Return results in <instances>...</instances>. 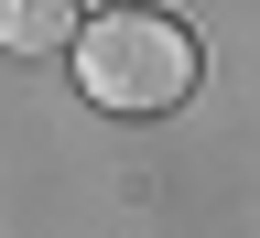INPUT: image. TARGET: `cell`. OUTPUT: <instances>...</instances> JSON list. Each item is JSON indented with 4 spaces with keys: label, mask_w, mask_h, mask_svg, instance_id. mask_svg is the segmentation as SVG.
I'll return each mask as SVG.
<instances>
[{
    "label": "cell",
    "mask_w": 260,
    "mask_h": 238,
    "mask_svg": "<svg viewBox=\"0 0 260 238\" xmlns=\"http://www.w3.org/2000/svg\"><path fill=\"white\" fill-rule=\"evenodd\" d=\"M76 87L98 109H119V119H152V109H174L195 87V32L174 11H98L76 32Z\"/></svg>",
    "instance_id": "1"
},
{
    "label": "cell",
    "mask_w": 260,
    "mask_h": 238,
    "mask_svg": "<svg viewBox=\"0 0 260 238\" xmlns=\"http://www.w3.org/2000/svg\"><path fill=\"white\" fill-rule=\"evenodd\" d=\"M0 44H11V54H54V44H76V0H0Z\"/></svg>",
    "instance_id": "2"
}]
</instances>
